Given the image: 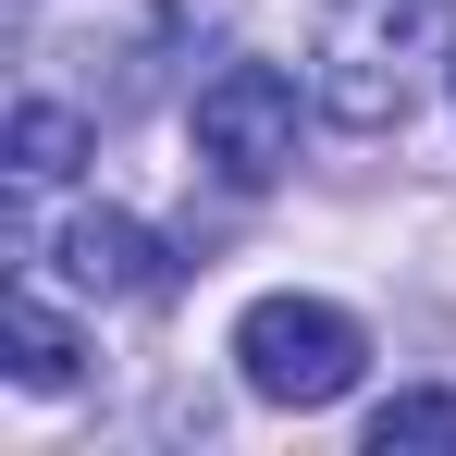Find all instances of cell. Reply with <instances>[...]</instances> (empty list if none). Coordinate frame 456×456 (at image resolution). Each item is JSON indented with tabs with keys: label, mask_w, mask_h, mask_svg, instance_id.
Listing matches in <instances>:
<instances>
[{
	"label": "cell",
	"mask_w": 456,
	"mask_h": 456,
	"mask_svg": "<svg viewBox=\"0 0 456 456\" xmlns=\"http://www.w3.org/2000/svg\"><path fill=\"white\" fill-rule=\"evenodd\" d=\"M419 62H432V0H321V37H308V99L333 124H407L419 99Z\"/></svg>",
	"instance_id": "obj_1"
},
{
	"label": "cell",
	"mask_w": 456,
	"mask_h": 456,
	"mask_svg": "<svg viewBox=\"0 0 456 456\" xmlns=\"http://www.w3.org/2000/svg\"><path fill=\"white\" fill-rule=\"evenodd\" d=\"M234 370H247L259 407H333V395H358V370H370V333L333 297H259L234 321Z\"/></svg>",
	"instance_id": "obj_2"
},
{
	"label": "cell",
	"mask_w": 456,
	"mask_h": 456,
	"mask_svg": "<svg viewBox=\"0 0 456 456\" xmlns=\"http://www.w3.org/2000/svg\"><path fill=\"white\" fill-rule=\"evenodd\" d=\"M198 160L223 173V185H272L284 160H297V75H272V62H223V75L198 86Z\"/></svg>",
	"instance_id": "obj_3"
},
{
	"label": "cell",
	"mask_w": 456,
	"mask_h": 456,
	"mask_svg": "<svg viewBox=\"0 0 456 456\" xmlns=\"http://www.w3.org/2000/svg\"><path fill=\"white\" fill-rule=\"evenodd\" d=\"M62 284H75V297H160L173 272H160V234L149 223L75 210V223H62Z\"/></svg>",
	"instance_id": "obj_4"
},
{
	"label": "cell",
	"mask_w": 456,
	"mask_h": 456,
	"mask_svg": "<svg viewBox=\"0 0 456 456\" xmlns=\"http://www.w3.org/2000/svg\"><path fill=\"white\" fill-rule=\"evenodd\" d=\"M0 346H12V382H25V395H62V382H75V333H62V321H50V297H12L0 308Z\"/></svg>",
	"instance_id": "obj_5"
},
{
	"label": "cell",
	"mask_w": 456,
	"mask_h": 456,
	"mask_svg": "<svg viewBox=\"0 0 456 456\" xmlns=\"http://www.w3.org/2000/svg\"><path fill=\"white\" fill-rule=\"evenodd\" d=\"M75 160H86V124L62 99H25V111H12V185H62Z\"/></svg>",
	"instance_id": "obj_6"
},
{
	"label": "cell",
	"mask_w": 456,
	"mask_h": 456,
	"mask_svg": "<svg viewBox=\"0 0 456 456\" xmlns=\"http://www.w3.org/2000/svg\"><path fill=\"white\" fill-rule=\"evenodd\" d=\"M395 444H456V395H395V407H370V456Z\"/></svg>",
	"instance_id": "obj_7"
},
{
	"label": "cell",
	"mask_w": 456,
	"mask_h": 456,
	"mask_svg": "<svg viewBox=\"0 0 456 456\" xmlns=\"http://www.w3.org/2000/svg\"><path fill=\"white\" fill-rule=\"evenodd\" d=\"M444 75H456V50H444Z\"/></svg>",
	"instance_id": "obj_8"
}]
</instances>
